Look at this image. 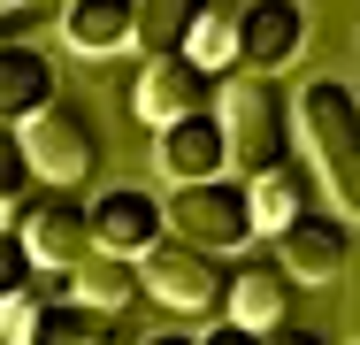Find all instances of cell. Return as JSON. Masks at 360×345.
Returning a JSON list of instances; mask_svg holds the SVG:
<instances>
[{
  "label": "cell",
  "mask_w": 360,
  "mask_h": 345,
  "mask_svg": "<svg viewBox=\"0 0 360 345\" xmlns=\"http://www.w3.org/2000/svg\"><path fill=\"white\" fill-rule=\"evenodd\" d=\"M291 108H299V138L322 169V192L338 200L345 222H360V92L338 77H307L291 92Z\"/></svg>",
  "instance_id": "6da1fadb"
},
{
  "label": "cell",
  "mask_w": 360,
  "mask_h": 345,
  "mask_svg": "<svg viewBox=\"0 0 360 345\" xmlns=\"http://www.w3.org/2000/svg\"><path fill=\"white\" fill-rule=\"evenodd\" d=\"M222 138H230V177H269L291 161V131H299V108H291L284 77H230L222 84Z\"/></svg>",
  "instance_id": "7a4b0ae2"
},
{
  "label": "cell",
  "mask_w": 360,
  "mask_h": 345,
  "mask_svg": "<svg viewBox=\"0 0 360 345\" xmlns=\"http://www.w3.org/2000/svg\"><path fill=\"white\" fill-rule=\"evenodd\" d=\"M169 238L200 246V253H238L261 238V215H253V184L245 177H215V184H169Z\"/></svg>",
  "instance_id": "3957f363"
},
{
  "label": "cell",
  "mask_w": 360,
  "mask_h": 345,
  "mask_svg": "<svg viewBox=\"0 0 360 345\" xmlns=\"http://www.w3.org/2000/svg\"><path fill=\"white\" fill-rule=\"evenodd\" d=\"M139 276H146V291L169 307V315H230V261L222 253H200V246H184V238H161L153 253L139 261Z\"/></svg>",
  "instance_id": "277c9868"
},
{
  "label": "cell",
  "mask_w": 360,
  "mask_h": 345,
  "mask_svg": "<svg viewBox=\"0 0 360 345\" xmlns=\"http://www.w3.org/2000/svg\"><path fill=\"white\" fill-rule=\"evenodd\" d=\"M23 146H31V169L46 192H77L92 169H100V123L77 108V100H54L46 115L23 123Z\"/></svg>",
  "instance_id": "5b68a950"
},
{
  "label": "cell",
  "mask_w": 360,
  "mask_h": 345,
  "mask_svg": "<svg viewBox=\"0 0 360 345\" xmlns=\"http://www.w3.org/2000/svg\"><path fill=\"white\" fill-rule=\"evenodd\" d=\"M15 238L31 246L39 269H62V276H70L84 253H100V246H92V200H84V192H31V200L15 207Z\"/></svg>",
  "instance_id": "8992f818"
},
{
  "label": "cell",
  "mask_w": 360,
  "mask_h": 345,
  "mask_svg": "<svg viewBox=\"0 0 360 345\" xmlns=\"http://www.w3.org/2000/svg\"><path fill=\"white\" fill-rule=\"evenodd\" d=\"M131 108H139V123H153V131H169L184 115H207L215 108V69H200L192 54H153L139 69V84H131Z\"/></svg>",
  "instance_id": "52a82bcc"
},
{
  "label": "cell",
  "mask_w": 360,
  "mask_h": 345,
  "mask_svg": "<svg viewBox=\"0 0 360 345\" xmlns=\"http://www.w3.org/2000/svg\"><path fill=\"white\" fill-rule=\"evenodd\" d=\"M161 230H169V207H161V192H146V184H108L92 200V246L115 253V261H146L161 246Z\"/></svg>",
  "instance_id": "ba28073f"
},
{
  "label": "cell",
  "mask_w": 360,
  "mask_h": 345,
  "mask_svg": "<svg viewBox=\"0 0 360 345\" xmlns=\"http://www.w3.org/2000/svg\"><path fill=\"white\" fill-rule=\"evenodd\" d=\"M307 46V8L299 0H238V69L245 77H284Z\"/></svg>",
  "instance_id": "9c48e42d"
},
{
  "label": "cell",
  "mask_w": 360,
  "mask_h": 345,
  "mask_svg": "<svg viewBox=\"0 0 360 345\" xmlns=\"http://www.w3.org/2000/svg\"><path fill=\"white\" fill-rule=\"evenodd\" d=\"M153 161H161V177L169 184H215L230 177V138H222V115H184V123H169V131H153Z\"/></svg>",
  "instance_id": "30bf717a"
},
{
  "label": "cell",
  "mask_w": 360,
  "mask_h": 345,
  "mask_svg": "<svg viewBox=\"0 0 360 345\" xmlns=\"http://www.w3.org/2000/svg\"><path fill=\"white\" fill-rule=\"evenodd\" d=\"M230 269H238L230 276V322H245V330H261V338L284 330L291 322V291H299L291 269L276 253H245V261H230Z\"/></svg>",
  "instance_id": "8fae6325"
},
{
  "label": "cell",
  "mask_w": 360,
  "mask_h": 345,
  "mask_svg": "<svg viewBox=\"0 0 360 345\" xmlns=\"http://www.w3.org/2000/svg\"><path fill=\"white\" fill-rule=\"evenodd\" d=\"M276 261L291 269V284H330L353 261V238H345V215H299L284 238H276Z\"/></svg>",
  "instance_id": "7c38bea8"
},
{
  "label": "cell",
  "mask_w": 360,
  "mask_h": 345,
  "mask_svg": "<svg viewBox=\"0 0 360 345\" xmlns=\"http://www.w3.org/2000/svg\"><path fill=\"white\" fill-rule=\"evenodd\" d=\"M62 92H54V62L39 54V46H0V123H31V115H46Z\"/></svg>",
  "instance_id": "4fadbf2b"
},
{
  "label": "cell",
  "mask_w": 360,
  "mask_h": 345,
  "mask_svg": "<svg viewBox=\"0 0 360 345\" xmlns=\"http://www.w3.org/2000/svg\"><path fill=\"white\" fill-rule=\"evenodd\" d=\"M62 39H70L77 54L139 46V0H70L62 8Z\"/></svg>",
  "instance_id": "5bb4252c"
},
{
  "label": "cell",
  "mask_w": 360,
  "mask_h": 345,
  "mask_svg": "<svg viewBox=\"0 0 360 345\" xmlns=\"http://www.w3.org/2000/svg\"><path fill=\"white\" fill-rule=\"evenodd\" d=\"M23 345H123V315L77 307V299H46L39 322L23 330Z\"/></svg>",
  "instance_id": "9a60e30c"
},
{
  "label": "cell",
  "mask_w": 360,
  "mask_h": 345,
  "mask_svg": "<svg viewBox=\"0 0 360 345\" xmlns=\"http://www.w3.org/2000/svg\"><path fill=\"white\" fill-rule=\"evenodd\" d=\"M139 291H146L139 261H115V253H84V261L70 269V299L77 307H100V315H123Z\"/></svg>",
  "instance_id": "2e32d148"
},
{
  "label": "cell",
  "mask_w": 360,
  "mask_h": 345,
  "mask_svg": "<svg viewBox=\"0 0 360 345\" xmlns=\"http://www.w3.org/2000/svg\"><path fill=\"white\" fill-rule=\"evenodd\" d=\"M207 8H215V0H139V46H146V62H153V54H184L192 31L207 23Z\"/></svg>",
  "instance_id": "e0dca14e"
},
{
  "label": "cell",
  "mask_w": 360,
  "mask_h": 345,
  "mask_svg": "<svg viewBox=\"0 0 360 345\" xmlns=\"http://www.w3.org/2000/svg\"><path fill=\"white\" fill-rule=\"evenodd\" d=\"M307 192H314V184H307V169H299V161L269 169V177H253V215H261V230H276V238H284L299 215H314Z\"/></svg>",
  "instance_id": "ac0fdd59"
},
{
  "label": "cell",
  "mask_w": 360,
  "mask_h": 345,
  "mask_svg": "<svg viewBox=\"0 0 360 345\" xmlns=\"http://www.w3.org/2000/svg\"><path fill=\"white\" fill-rule=\"evenodd\" d=\"M184 54H192V62L200 69H222V62H238V8H207V23H200V31H192V46H184Z\"/></svg>",
  "instance_id": "d6986e66"
},
{
  "label": "cell",
  "mask_w": 360,
  "mask_h": 345,
  "mask_svg": "<svg viewBox=\"0 0 360 345\" xmlns=\"http://www.w3.org/2000/svg\"><path fill=\"white\" fill-rule=\"evenodd\" d=\"M31 184H39V169H31V146L15 123H0V207H23L31 200Z\"/></svg>",
  "instance_id": "ffe728a7"
},
{
  "label": "cell",
  "mask_w": 360,
  "mask_h": 345,
  "mask_svg": "<svg viewBox=\"0 0 360 345\" xmlns=\"http://www.w3.org/2000/svg\"><path fill=\"white\" fill-rule=\"evenodd\" d=\"M31 284H39V261H31V246H23L15 230H0V315H8V307H15Z\"/></svg>",
  "instance_id": "44dd1931"
},
{
  "label": "cell",
  "mask_w": 360,
  "mask_h": 345,
  "mask_svg": "<svg viewBox=\"0 0 360 345\" xmlns=\"http://www.w3.org/2000/svg\"><path fill=\"white\" fill-rule=\"evenodd\" d=\"M200 345H269V338H261V330H245V322H230V315H222V322H215V330H207V338H200Z\"/></svg>",
  "instance_id": "7402d4cb"
},
{
  "label": "cell",
  "mask_w": 360,
  "mask_h": 345,
  "mask_svg": "<svg viewBox=\"0 0 360 345\" xmlns=\"http://www.w3.org/2000/svg\"><path fill=\"white\" fill-rule=\"evenodd\" d=\"M269 345H330V338L307 330V322H284V330H269Z\"/></svg>",
  "instance_id": "603a6c76"
},
{
  "label": "cell",
  "mask_w": 360,
  "mask_h": 345,
  "mask_svg": "<svg viewBox=\"0 0 360 345\" xmlns=\"http://www.w3.org/2000/svg\"><path fill=\"white\" fill-rule=\"evenodd\" d=\"M139 345H200L192 330H153V338H139Z\"/></svg>",
  "instance_id": "cb8c5ba5"
},
{
  "label": "cell",
  "mask_w": 360,
  "mask_h": 345,
  "mask_svg": "<svg viewBox=\"0 0 360 345\" xmlns=\"http://www.w3.org/2000/svg\"><path fill=\"white\" fill-rule=\"evenodd\" d=\"M0 345H15V330H0Z\"/></svg>",
  "instance_id": "d4e9b609"
}]
</instances>
